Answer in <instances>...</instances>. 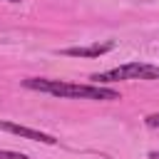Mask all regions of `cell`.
Masks as SVG:
<instances>
[{"instance_id": "7", "label": "cell", "mask_w": 159, "mask_h": 159, "mask_svg": "<svg viewBox=\"0 0 159 159\" xmlns=\"http://www.w3.org/2000/svg\"><path fill=\"white\" fill-rule=\"evenodd\" d=\"M149 159H159V152H149Z\"/></svg>"}, {"instance_id": "8", "label": "cell", "mask_w": 159, "mask_h": 159, "mask_svg": "<svg viewBox=\"0 0 159 159\" xmlns=\"http://www.w3.org/2000/svg\"><path fill=\"white\" fill-rule=\"evenodd\" d=\"M7 2H20V0H7Z\"/></svg>"}, {"instance_id": "1", "label": "cell", "mask_w": 159, "mask_h": 159, "mask_svg": "<svg viewBox=\"0 0 159 159\" xmlns=\"http://www.w3.org/2000/svg\"><path fill=\"white\" fill-rule=\"evenodd\" d=\"M27 89H37V92H47L55 97H70V99H119V92L99 87V84H72V82H60V80H25L22 82Z\"/></svg>"}, {"instance_id": "6", "label": "cell", "mask_w": 159, "mask_h": 159, "mask_svg": "<svg viewBox=\"0 0 159 159\" xmlns=\"http://www.w3.org/2000/svg\"><path fill=\"white\" fill-rule=\"evenodd\" d=\"M144 122H147V127H152V129H159V114H149Z\"/></svg>"}, {"instance_id": "4", "label": "cell", "mask_w": 159, "mask_h": 159, "mask_svg": "<svg viewBox=\"0 0 159 159\" xmlns=\"http://www.w3.org/2000/svg\"><path fill=\"white\" fill-rule=\"evenodd\" d=\"M109 50H112V42H104V45H89V47H67V50H62V55H67V57H99Z\"/></svg>"}, {"instance_id": "3", "label": "cell", "mask_w": 159, "mask_h": 159, "mask_svg": "<svg viewBox=\"0 0 159 159\" xmlns=\"http://www.w3.org/2000/svg\"><path fill=\"white\" fill-rule=\"evenodd\" d=\"M0 129L2 132H10V134H17V137H25V139L42 142V144H57L55 137H50L45 132H37V129H30V127H22V124H15V122H0Z\"/></svg>"}, {"instance_id": "5", "label": "cell", "mask_w": 159, "mask_h": 159, "mask_svg": "<svg viewBox=\"0 0 159 159\" xmlns=\"http://www.w3.org/2000/svg\"><path fill=\"white\" fill-rule=\"evenodd\" d=\"M0 159H27L25 154L20 152H7V149H0Z\"/></svg>"}, {"instance_id": "2", "label": "cell", "mask_w": 159, "mask_h": 159, "mask_svg": "<svg viewBox=\"0 0 159 159\" xmlns=\"http://www.w3.org/2000/svg\"><path fill=\"white\" fill-rule=\"evenodd\" d=\"M94 82H117V80H159V67L157 65H144V62H132L122 65L114 70H107L102 75H92Z\"/></svg>"}]
</instances>
